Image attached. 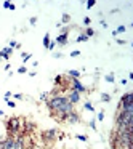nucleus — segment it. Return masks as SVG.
Instances as JSON below:
<instances>
[{
  "instance_id": "f257e3e1",
  "label": "nucleus",
  "mask_w": 133,
  "mask_h": 149,
  "mask_svg": "<svg viewBox=\"0 0 133 149\" xmlns=\"http://www.w3.org/2000/svg\"><path fill=\"white\" fill-rule=\"evenodd\" d=\"M47 106H48L50 111H56V112H63V114L74 112V104L69 103L64 95H52V98H48V101H47Z\"/></svg>"
},
{
  "instance_id": "f03ea898",
  "label": "nucleus",
  "mask_w": 133,
  "mask_h": 149,
  "mask_svg": "<svg viewBox=\"0 0 133 149\" xmlns=\"http://www.w3.org/2000/svg\"><path fill=\"white\" fill-rule=\"evenodd\" d=\"M26 122V119H23V117H10V119L5 122V130H7V135L10 136V138H15L16 135H19L21 133V127H23V123Z\"/></svg>"
},
{
  "instance_id": "7ed1b4c3",
  "label": "nucleus",
  "mask_w": 133,
  "mask_h": 149,
  "mask_svg": "<svg viewBox=\"0 0 133 149\" xmlns=\"http://www.w3.org/2000/svg\"><path fill=\"white\" fill-rule=\"evenodd\" d=\"M56 135H58L56 128H48V130H43L40 136H42V141L45 144H52L53 141H56Z\"/></svg>"
},
{
  "instance_id": "20e7f679",
  "label": "nucleus",
  "mask_w": 133,
  "mask_h": 149,
  "mask_svg": "<svg viewBox=\"0 0 133 149\" xmlns=\"http://www.w3.org/2000/svg\"><path fill=\"white\" fill-rule=\"evenodd\" d=\"M69 84H71L72 90H75L77 93H80V95H84V93H87V91H88V88L80 82V79H71V77H69Z\"/></svg>"
},
{
  "instance_id": "39448f33",
  "label": "nucleus",
  "mask_w": 133,
  "mask_h": 149,
  "mask_svg": "<svg viewBox=\"0 0 133 149\" xmlns=\"http://www.w3.org/2000/svg\"><path fill=\"white\" fill-rule=\"evenodd\" d=\"M127 106H133V93L122 95V96H120V101H119L117 109H120V107H127Z\"/></svg>"
},
{
  "instance_id": "423d86ee",
  "label": "nucleus",
  "mask_w": 133,
  "mask_h": 149,
  "mask_svg": "<svg viewBox=\"0 0 133 149\" xmlns=\"http://www.w3.org/2000/svg\"><path fill=\"white\" fill-rule=\"evenodd\" d=\"M66 98H68V101H69L71 104H77V103H80L82 95H80V93H77L75 90H72V88H71V90L68 91V96H66Z\"/></svg>"
},
{
  "instance_id": "0eeeda50",
  "label": "nucleus",
  "mask_w": 133,
  "mask_h": 149,
  "mask_svg": "<svg viewBox=\"0 0 133 149\" xmlns=\"http://www.w3.org/2000/svg\"><path fill=\"white\" fill-rule=\"evenodd\" d=\"M55 42L58 43V45H63V47L68 45V43H69V32H61L58 37H56Z\"/></svg>"
},
{
  "instance_id": "6e6552de",
  "label": "nucleus",
  "mask_w": 133,
  "mask_h": 149,
  "mask_svg": "<svg viewBox=\"0 0 133 149\" xmlns=\"http://www.w3.org/2000/svg\"><path fill=\"white\" fill-rule=\"evenodd\" d=\"M66 122L68 123H71V125H75V123H79L80 122V116H79L77 112H71V114H68V117H66Z\"/></svg>"
},
{
  "instance_id": "1a4fd4ad",
  "label": "nucleus",
  "mask_w": 133,
  "mask_h": 149,
  "mask_svg": "<svg viewBox=\"0 0 133 149\" xmlns=\"http://www.w3.org/2000/svg\"><path fill=\"white\" fill-rule=\"evenodd\" d=\"M66 75H68V77H71V79H80L82 74L79 71H75V69H71V71L66 72Z\"/></svg>"
},
{
  "instance_id": "9d476101",
  "label": "nucleus",
  "mask_w": 133,
  "mask_h": 149,
  "mask_svg": "<svg viewBox=\"0 0 133 149\" xmlns=\"http://www.w3.org/2000/svg\"><path fill=\"white\" fill-rule=\"evenodd\" d=\"M69 23H71V16H69V13H63V16H61V26H63V24L66 26V24H69Z\"/></svg>"
},
{
  "instance_id": "9b49d317",
  "label": "nucleus",
  "mask_w": 133,
  "mask_h": 149,
  "mask_svg": "<svg viewBox=\"0 0 133 149\" xmlns=\"http://www.w3.org/2000/svg\"><path fill=\"white\" fill-rule=\"evenodd\" d=\"M3 8H7V10L15 11V10H16V5H15V3H11V2H8V0H5V2H3Z\"/></svg>"
},
{
  "instance_id": "f8f14e48",
  "label": "nucleus",
  "mask_w": 133,
  "mask_h": 149,
  "mask_svg": "<svg viewBox=\"0 0 133 149\" xmlns=\"http://www.w3.org/2000/svg\"><path fill=\"white\" fill-rule=\"evenodd\" d=\"M84 109H87L88 112H93L95 114V106L90 103V101H85V103H84Z\"/></svg>"
},
{
  "instance_id": "ddd939ff",
  "label": "nucleus",
  "mask_w": 133,
  "mask_h": 149,
  "mask_svg": "<svg viewBox=\"0 0 133 149\" xmlns=\"http://www.w3.org/2000/svg\"><path fill=\"white\" fill-rule=\"evenodd\" d=\"M109 101H111L109 93H101V103H109Z\"/></svg>"
},
{
  "instance_id": "4468645a",
  "label": "nucleus",
  "mask_w": 133,
  "mask_h": 149,
  "mask_svg": "<svg viewBox=\"0 0 133 149\" xmlns=\"http://www.w3.org/2000/svg\"><path fill=\"white\" fill-rule=\"evenodd\" d=\"M95 34H96V32H95V31L91 29V27H87V29H85V36H87L88 39H90V37H93Z\"/></svg>"
},
{
  "instance_id": "2eb2a0df",
  "label": "nucleus",
  "mask_w": 133,
  "mask_h": 149,
  "mask_svg": "<svg viewBox=\"0 0 133 149\" xmlns=\"http://www.w3.org/2000/svg\"><path fill=\"white\" fill-rule=\"evenodd\" d=\"M87 40H88V37L85 36V34H80V36H79L77 39H75V42H77V43H80V42H87Z\"/></svg>"
},
{
  "instance_id": "dca6fc26",
  "label": "nucleus",
  "mask_w": 133,
  "mask_h": 149,
  "mask_svg": "<svg viewBox=\"0 0 133 149\" xmlns=\"http://www.w3.org/2000/svg\"><path fill=\"white\" fill-rule=\"evenodd\" d=\"M50 42H52V40H50V34H45V36H43V47H48L50 45Z\"/></svg>"
},
{
  "instance_id": "f3484780",
  "label": "nucleus",
  "mask_w": 133,
  "mask_h": 149,
  "mask_svg": "<svg viewBox=\"0 0 133 149\" xmlns=\"http://www.w3.org/2000/svg\"><path fill=\"white\" fill-rule=\"evenodd\" d=\"M40 101H43V103L48 101V93H47V91H42V93H40Z\"/></svg>"
},
{
  "instance_id": "a211bd4d",
  "label": "nucleus",
  "mask_w": 133,
  "mask_h": 149,
  "mask_svg": "<svg viewBox=\"0 0 133 149\" xmlns=\"http://www.w3.org/2000/svg\"><path fill=\"white\" fill-rule=\"evenodd\" d=\"M95 5H96V0H88L87 2V10H91Z\"/></svg>"
},
{
  "instance_id": "6ab92c4d",
  "label": "nucleus",
  "mask_w": 133,
  "mask_h": 149,
  "mask_svg": "<svg viewBox=\"0 0 133 149\" xmlns=\"http://www.w3.org/2000/svg\"><path fill=\"white\" fill-rule=\"evenodd\" d=\"M16 72H18V74H26V72H27V68L23 64V66H19V68H18Z\"/></svg>"
},
{
  "instance_id": "aec40b11",
  "label": "nucleus",
  "mask_w": 133,
  "mask_h": 149,
  "mask_svg": "<svg viewBox=\"0 0 133 149\" xmlns=\"http://www.w3.org/2000/svg\"><path fill=\"white\" fill-rule=\"evenodd\" d=\"M104 79H106L107 82H111V84H114V80H116V77H114V74H112V72H111V74H107Z\"/></svg>"
},
{
  "instance_id": "412c9836",
  "label": "nucleus",
  "mask_w": 133,
  "mask_h": 149,
  "mask_svg": "<svg viewBox=\"0 0 133 149\" xmlns=\"http://www.w3.org/2000/svg\"><path fill=\"white\" fill-rule=\"evenodd\" d=\"M75 138H77L79 141H88L87 135H80V133H79V135H75Z\"/></svg>"
},
{
  "instance_id": "4be33fe9",
  "label": "nucleus",
  "mask_w": 133,
  "mask_h": 149,
  "mask_svg": "<svg viewBox=\"0 0 133 149\" xmlns=\"http://www.w3.org/2000/svg\"><path fill=\"white\" fill-rule=\"evenodd\" d=\"M88 125H90V128L96 130V119H95V117H93V119H91L90 122H88Z\"/></svg>"
},
{
  "instance_id": "5701e85b",
  "label": "nucleus",
  "mask_w": 133,
  "mask_h": 149,
  "mask_svg": "<svg viewBox=\"0 0 133 149\" xmlns=\"http://www.w3.org/2000/svg\"><path fill=\"white\" fill-rule=\"evenodd\" d=\"M55 47H56V42H55V40H52V42H50V45L47 47V50H48V52H53V50H55Z\"/></svg>"
},
{
  "instance_id": "b1692460",
  "label": "nucleus",
  "mask_w": 133,
  "mask_h": 149,
  "mask_svg": "<svg viewBox=\"0 0 133 149\" xmlns=\"http://www.w3.org/2000/svg\"><path fill=\"white\" fill-rule=\"evenodd\" d=\"M125 29H127L125 26H119V27H117V29H116L117 36H119V34H123V32H125Z\"/></svg>"
},
{
  "instance_id": "393cba45",
  "label": "nucleus",
  "mask_w": 133,
  "mask_h": 149,
  "mask_svg": "<svg viewBox=\"0 0 133 149\" xmlns=\"http://www.w3.org/2000/svg\"><path fill=\"white\" fill-rule=\"evenodd\" d=\"M96 120H104V111H100V112H98V116H96Z\"/></svg>"
},
{
  "instance_id": "a878e982",
  "label": "nucleus",
  "mask_w": 133,
  "mask_h": 149,
  "mask_svg": "<svg viewBox=\"0 0 133 149\" xmlns=\"http://www.w3.org/2000/svg\"><path fill=\"white\" fill-rule=\"evenodd\" d=\"M53 58H55V59L63 58V53H61V52H53Z\"/></svg>"
},
{
  "instance_id": "bb28decb",
  "label": "nucleus",
  "mask_w": 133,
  "mask_h": 149,
  "mask_svg": "<svg viewBox=\"0 0 133 149\" xmlns=\"http://www.w3.org/2000/svg\"><path fill=\"white\" fill-rule=\"evenodd\" d=\"M29 24H31V26H36V24H37V16L29 18Z\"/></svg>"
},
{
  "instance_id": "cd10ccee",
  "label": "nucleus",
  "mask_w": 133,
  "mask_h": 149,
  "mask_svg": "<svg viewBox=\"0 0 133 149\" xmlns=\"http://www.w3.org/2000/svg\"><path fill=\"white\" fill-rule=\"evenodd\" d=\"M11 96H13L15 100H24V96L21 93H15V95H11Z\"/></svg>"
},
{
  "instance_id": "c85d7f7f",
  "label": "nucleus",
  "mask_w": 133,
  "mask_h": 149,
  "mask_svg": "<svg viewBox=\"0 0 133 149\" xmlns=\"http://www.w3.org/2000/svg\"><path fill=\"white\" fill-rule=\"evenodd\" d=\"M31 58H32V55H31V53H27V55H26V56H24V58H23V63H24V64H26V63L29 61Z\"/></svg>"
},
{
  "instance_id": "c756f323",
  "label": "nucleus",
  "mask_w": 133,
  "mask_h": 149,
  "mask_svg": "<svg viewBox=\"0 0 133 149\" xmlns=\"http://www.w3.org/2000/svg\"><path fill=\"white\" fill-rule=\"evenodd\" d=\"M7 104L11 107V109H15V107H16V103H15V101H10V100H8V101H7Z\"/></svg>"
},
{
  "instance_id": "7c9ffc66",
  "label": "nucleus",
  "mask_w": 133,
  "mask_h": 149,
  "mask_svg": "<svg viewBox=\"0 0 133 149\" xmlns=\"http://www.w3.org/2000/svg\"><path fill=\"white\" fill-rule=\"evenodd\" d=\"M90 23H91V19L88 16H85L84 18V24H85V26H90Z\"/></svg>"
},
{
  "instance_id": "2f4dec72",
  "label": "nucleus",
  "mask_w": 133,
  "mask_h": 149,
  "mask_svg": "<svg viewBox=\"0 0 133 149\" xmlns=\"http://www.w3.org/2000/svg\"><path fill=\"white\" fill-rule=\"evenodd\" d=\"M71 56H72V58H75V56H80V52H79V50H74V52H71Z\"/></svg>"
},
{
  "instance_id": "473e14b6",
  "label": "nucleus",
  "mask_w": 133,
  "mask_h": 149,
  "mask_svg": "<svg viewBox=\"0 0 133 149\" xmlns=\"http://www.w3.org/2000/svg\"><path fill=\"white\" fill-rule=\"evenodd\" d=\"M3 52L7 53V55H11V52H13V48H10V47H5V48H3Z\"/></svg>"
},
{
  "instance_id": "72a5a7b5",
  "label": "nucleus",
  "mask_w": 133,
  "mask_h": 149,
  "mask_svg": "<svg viewBox=\"0 0 133 149\" xmlns=\"http://www.w3.org/2000/svg\"><path fill=\"white\" fill-rule=\"evenodd\" d=\"M11 95H13L11 91H5V98H3V100H5V101H8V98H10Z\"/></svg>"
},
{
  "instance_id": "f704fd0d",
  "label": "nucleus",
  "mask_w": 133,
  "mask_h": 149,
  "mask_svg": "<svg viewBox=\"0 0 133 149\" xmlns=\"http://www.w3.org/2000/svg\"><path fill=\"white\" fill-rule=\"evenodd\" d=\"M116 42L119 43V45H125V43H127V40H123V39H117Z\"/></svg>"
},
{
  "instance_id": "c9c22d12",
  "label": "nucleus",
  "mask_w": 133,
  "mask_h": 149,
  "mask_svg": "<svg viewBox=\"0 0 133 149\" xmlns=\"http://www.w3.org/2000/svg\"><path fill=\"white\" fill-rule=\"evenodd\" d=\"M16 43L18 42H15V40H10V48H16Z\"/></svg>"
},
{
  "instance_id": "e433bc0d",
  "label": "nucleus",
  "mask_w": 133,
  "mask_h": 149,
  "mask_svg": "<svg viewBox=\"0 0 133 149\" xmlns=\"http://www.w3.org/2000/svg\"><path fill=\"white\" fill-rule=\"evenodd\" d=\"M100 24H101V26H103V27H107V23H106V21H104V19H101V21H100Z\"/></svg>"
},
{
  "instance_id": "4c0bfd02",
  "label": "nucleus",
  "mask_w": 133,
  "mask_h": 149,
  "mask_svg": "<svg viewBox=\"0 0 133 149\" xmlns=\"http://www.w3.org/2000/svg\"><path fill=\"white\" fill-rule=\"evenodd\" d=\"M127 82H128L127 79H122V80H120V85H127Z\"/></svg>"
},
{
  "instance_id": "58836bf2",
  "label": "nucleus",
  "mask_w": 133,
  "mask_h": 149,
  "mask_svg": "<svg viewBox=\"0 0 133 149\" xmlns=\"http://www.w3.org/2000/svg\"><path fill=\"white\" fill-rule=\"evenodd\" d=\"M0 116H5V112H3V111H2V109H0Z\"/></svg>"
},
{
  "instance_id": "ea45409f",
  "label": "nucleus",
  "mask_w": 133,
  "mask_h": 149,
  "mask_svg": "<svg viewBox=\"0 0 133 149\" xmlns=\"http://www.w3.org/2000/svg\"><path fill=\"white\" fill-rule=\"evenodd\" d=\"M0 61H2V53H0Z\"/></svg>"
}]
</instances>
